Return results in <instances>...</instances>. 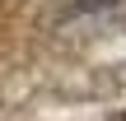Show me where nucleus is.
I'll return each mask as SVG.
<instances>
[{"label":"nucleus","instance_id":"1","mask_svg":"<svg viewBox=\"0 0 126 121\" xmlns=\"http://www.w3.org/2000/svg\"><path fill=\"white\" fill-rule=\"evenodd\" d=\"M108 121H126V112H117V117H108Z\"/></svg>","mask_w":126,"mask_h":121}]
</instances>
